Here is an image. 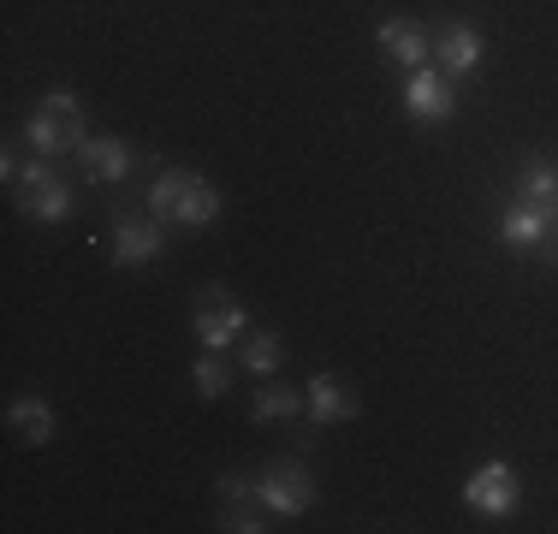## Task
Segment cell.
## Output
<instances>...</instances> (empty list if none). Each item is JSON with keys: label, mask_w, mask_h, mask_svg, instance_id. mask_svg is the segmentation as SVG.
<instances>
[{"label": "cell", "mask_w": 558, "mask_h": 534, "mask_svg": "<svg viewBox=\"0 0 558 534\" xmlns=\"http://www.w3.org/2000/svg\"><path fill=\"white\" fill-rule=\"evenodd\" d=\"M517 499H523V481H517V470L505 458H487L482 470L463 481V505L482 517H511Z\"/></svg>", "instance_id": "cell-6"}, {"label": "cell", "mask_w": 558, "mask_h": 534, "mask_svg": "<svg viewBox=\"0 0 558 534\" xmlns=\"http://www.w3.org/2000/svg\"><path fill=\"white\" fill-rule=\"evenodd\" d=\"M458 113V89H451V77L446 72H410V84H404V119L410 125H446V119Z\"/></svg>", "instance_id": "cell-8"}, {"label": "cell", "mask_w": 558, "mask_h": 534, "mask_svg": "<svg viewBox=\"0 0 558 534\" xmlns=\"http://www.w3.org/2000/svg\"><path fill=\"white\" fill-rule=\"evenodd\" d=\"M7 422L24 446H48V439H54V410H48L43 398H19V404L7 410Z\"/></svg>", "instance_id": "cell-15"}, {"label": "cell", "mask_w": 558, "mask_h": 534, "mask_svg": "<svg viewBox=\"0 0 558 534\" xmlns=\"http://www.w3.org/2000/svg\"><path fill=\"white\" fill-rule=\"evenodd\" d=\"M244 327H250V315H244V303H238L226 286H203V291H196L191 332H196L203 351H226V344H238V339H244Z\"/></svg>", "instance_id": "cell-4"}, {"label": "cell", "mask_w": 558, "mask_h": 534, "mask_svg": "<svg viewBox=\"0 0 558 534\" xmlns=\"http://www.w3.org/2000/svg\"><path fill=\"white\" fill-rule=\"evenodd\" d=\"M215 499H220V529H232V534H262V529H268V517H274L268 505H262L256 481L238 475V470L215 475Z\"/></svg>", "instance_id": "cell-7"}, {"label": "cell", "mask_w": 558, "mask_h": 534, "mask_svg": "<svg viewBox=\"0 0 558 534\" xmlns=\"http://www.w3.org/2000/svg\"><path fill=\"white\" fill-rule=\"evenodd\" d=\"M517 196L529 208H558V160H529L523 179H517Z\"/></svg>", "instance_id": "cell-16"}, {"label": "cell", "mask_w": 558, "mask_h": 534, "mask_svg": "<svg viewBox=\"0 0 558 534\" xmlns=\"http://www.w3.org/2000/svg\"><path fill=\"white\" fill-rule=\"evenodd\" d=\"M303 404H310V422H315V427L351 422L356 410H363V404H356V392L339 380V374H315V380H310V392H303Z\"/></svg>", "instance_id": "cell-14"}, {"label": "cell", "mask_w": 558, "mask_h": 534, "mask_svg": "<svg viewBox=\"0 0 558 534\" xmlns=\"http://www.w3.org/2000/svg\"><path fill=\"white\" fill-rule=\"evenodd\" d=\"M238 363H244L250 374H262V380H268V374L286 368V344H279L274 332H244V344H238Z\"/></svg>", "instance_id": "cell-17"}, {"label": "cell", "mask_w": 558, "mask_h": 534, "mask_svg": "<svg viewBox=\"0 0 558 534\" xmlns=\"http://www.w3.org/2000/svg\"><path fill=\"white\" fill-rule=\"evenodd\" d=\"M250 410H256V422H291V416H303L310 404H303L291 386H274V380H268V386L256 392V404H250Z\"/></svg>", "instance_id": "cell-19"}, {"label": "cell", "mask_w": 558, "mask_h": 534, "mask_svg": "<svg viewBox=\"0 0 558 534\" xmlns=\"http://www.w3.org/2000/svg\"><path fill=\"white\" fill-rule=\"evenodd\" d=\"M191 380H196V398H208V404L232 392V363H226V351H203V356H196Z\"/></svg>", "instance_id": "cell-18"}, {"label": "cell", "mask_w": 558, "mask_h": 534, "mask_svg": "<svg viewBox=\"0 0 558 534\" xmlns=\"http://www.w3.org/2000/svg\"><path fill=\"white\" fill-rule=\"evenodd\" d=\"M375 48L387 53L392 65H404V72H422V65H428V53H434V31H422L416 19H387L375 31Z\"/></svg>", "instance_id": "cell-11"}, {"label": "cell", "mask_w": 558, "mask_h": 534, "mask_svg": "<svg viewBox=\"0 0 558 534\" xmlns=\"http://www.w3.org/2000/svg\"><path fill=\"white\" fill-rule=\"evenodd\" d=\"M482 31L475 24H463V19H446L440 31H434V60H440V72L458 84V77H470L475 65H482Z\"/></svg>", "instance_id": "cell-10"}, {"label": "cell", "mask_w": 558, "mask_h": 534, "mask_svg": "<svg viewBox=\"0 0 558 534\" xmlns=\"http://www.w3.org/2000/svg\"><path fill=\"white\" fill-rule=\"evenodd\" d=\"M256 493L274 517H303L315 505V475L303 458H274L268 470L256 475Z\"/></svg>", "instance_id": "cell-5"}, {"label": "cell", "mask_w": 558, "mask_h": 534, "mask_svg": "<svg viewBox=\"0 0 558 534\" xmlns=\"http://www.w3.org/2000/svg\"><path fill=\"white\" fill-rule=\"evenodd\" d=\"M77 160H84L89 184H119V179H131V167H143L131 155V143H119V137H84L77 143Z\"/></svg>", "instance_id": "cell-13"}, {"label": "cell", "mask_w": 558, "mask_h": 534, "mask_svg": "<svg viewBox=\"0 0 558 534\" xmlns=\"http://www.w3.org/2000/svg\"><path fill=\"white\" fill-rule=\"evenodd\" d=\"M24 137H31V149L48 155V160L77 155V143L89 137L84 131V101H77L72 89H48V96L36 101V113L24 119Z\"/></svg>", "instance_id": "cell-2"}, {"label": "cell", "mask_w": 558, "mask_h": 534, "mask_svg": "<svg viewBox=\"0 0 558 534\" xmlns=\"http://www.w3.org/2000/svg\"><path fill=\"white\" fill-rule=\"evenodd\" d=\"M12 203H19L31 220H43V226H54V220H65L72 214V179L54 167L48 155H36L31 167H19V179H12Z\"/></svg>", "instance_id": "cell-3"}, {"label": "cell", "mask_w": 558, "mask_h": 534, "mask_svg": "<svg viewBox=\"0 0 558 534\" xmlns=\"http://www.w3.org/2000/svg\"><path fill=\"white\" fill-rule=\"evenodd\" d=\"M149 214L161 226H208L220 214V191L203 179V172H184V167H155V184H149Z\"/></svg>", "instance_id": "cell-1"}, {"label": "cell", "mask_w": 558, "mask_h": 534, "mask_svg": "<svg viewBox=\"0 0 558 534\" xmlns=\"http://www.w3.org/2000/svg\"><path fill=\"white\" fill-rule=\"evenodd\" d=\"M553 232H558V208H553Z\"/></svg>", "instance_id": "cell-20"}, {"label": "cell", "mask_w": 558, "mask_h": 534, "mask_svg": "<svg viewBox=\"0 0 558 534\" xmlns=\"http://www.w3.org/2000/svg\"><path fill=\"white\" fill-rule=\"evenodd\" d=\"M547 238H553V208H529V203L505 208V220H499V244L505 250H517V256H541Z\"/></svg>", "instance_id": "cell-12"}, {"label": "cell", "mask_w": 558, "mask_h": 534, "mask_svg": "<svg viewBox=\"0 0 558 534\" xmlns=\"http://www.w3.org/2000/svg\"><path fill=\"white\" fill-rule=\"evenodd\" d=\"M161 244H167V232H161V220H137V214H125V208H113V262L119 267H143V262H155L161 256Z\"/></svg>", "instance_id": "cell-9"}]
</instances>
